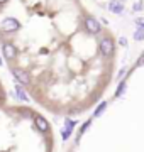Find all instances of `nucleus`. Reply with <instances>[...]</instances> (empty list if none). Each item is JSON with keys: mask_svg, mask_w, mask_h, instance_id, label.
I'll return each instance as SVG.
<instances>
[{"mask_svg": "<svg viewBox=\"0 0 144 152\" xmlns=\"http://www.w3.org/2000/svg\"><path fill=\"white\" fill-rule=\"evenodd\" d=\"M0 29L4 32H17L21 29V22L14 19V17H5L4 20L0 22Z\"/></svg>", "mask_w": 144, "mask_h": 152, "instance_id": "1", "label": "nucleus"}, {"mask_svg": "<svg viewBox=\"0 0 144 152\" xmlns=\"http://www.w3.org/2000/svg\"><path fill=\"white\" fill-rule=\"evenodd\" d=\"M12 75H14V78L17 80V83L22 85V86H26V85L31 83V76L27 75V71L21 69V68H14V69H12Z\"/></svg>", "mask_w": 144, "mask_h": 152, "instance_id": "2", "label": "nucleus"}, {"mask_svg": "<svg viewBox=\"0 0 144 152\" xmlns=\"http://www.w3.org/2000/svg\"><path fill=\"white\" fill-rule=\"evenodd\" d=\"M2 54L5 59H15L17 58V48L12 42H4L2 44Z\"/></svg>", "mask_w": 144, "mask_h": 152, "instance_id": "3", "label": "nucleus"}, {"mask_svg": "<svg viewBox=\"0 0 144 152\" xmlns=\"http://www.w3.org/2000/svg\"><path fill=\"white\" fill-rule=\"evenodd\" d=\"M85 29L88 31L90 34H98L100 32V24L95 17H87L85 19Z\"/></svg>", "mask_w": 144, "mask_h": 152, "instance_id": "4", "label": "nucleus"}, {"mask_svg": "<svg viewBox=\"0 0 144 152\" xmlns=\"http://www.w3.org/2000/svg\"><path fill=\"white\" fill-rule=\"evenodd\" d=\"M100 51H102V54L104 56H112V53H114V42H112V39L105 37L100 41Z\"/></svg>", "mask_w": 144, "mask_h": 152, "instance_id": "5", "label": "nucleus"}, {"mask_svg": "<svg viewBox=\"0 0 144 152\" xmlns=\"http://www.w3.org/2000/svg\"><path fill=\"white\" fill-rule=\"evenodd\" d=\"M34 125H36V129H37L39 132H43V134H46V132L49 130V124H48V120H46L43 115H34Z\"/></svg>", "mask_w": 144, "mask_h": 152, "instance_id": "6", "label": "nucleus"}, {"mask_svg": "<svg viewBox=\"0 0 144 152\" xmlns=\"http://www.w3.org/2000/svg\"><path fill=\"white\" fill-rule=\"evenodd\" d=\"M109 10L114 12V14H122L124 4H122V2H117V0H112L110 4H109Z\"/></svg>", "mask_w": 144, "mask_h": 152, "instance_id": "7", "label": "nucleus"}, {"mask_svg": "<svg viewBox=\"0 0 144 152\" xmlns=\"http://www.w3.org/2000/svg\"><path fill=\"white\" fill-rule=\"evenodd\" d=\"M73 129H75V122H73V120H66V125H65V129H63V132H61L63 139H68V137L71 135Z\"/></svg>", "mask_w": 144, "mask_h": 152, "instance_id": "8", "label": "nucleus"}, {"mask_svg": "<svg viewBox=\"0 0 144 152\" xmlns=\"http://www.w3.org/2000/svg\"><path fill=\"white\" fill-rule=\"evenodd\" d=\"M15 96L19 98V100H22V102H27V100H29L27 93L24 91L22 85H19V83H17V85H15Z\"/></svg>", "mask_w": 144, "mask_h": 152, "instance_id": "9", "label": "nucleus"}, {"mask_svg": "<svg viewBox=\"0 0 144 152\" xmlns=\"http://www.w3.org/2000/svg\"><path fill=\"white\" fill-rule=\"evenodd\" d=\"M134 39L136 41H143L144 39V26H139V29L134 32Z\"/></svg>", "mask_w": 144, "mask_h": 152, "instance_id": "10", "label": "nucleus"}, {"mask_svg": "<svg viewBox=\"0 0 144 152\" xmlns=\"http://www.w3.org/2000/svg\"><path fill=\"white\" fill-rule=\"evenodd\" d=\"M105 105L107 103H102L98 107V108H97V112H95V117H98V115H102V112H104V108H105Z\"/></svg>", "mask_w": 144, "mask_h": 152, "instance_id": "11", "label": "nucleus"}, {"mask_svg": "<svg viewBox=\"0 0 144 152\" xmlns=\"http://www.w3.org/2000/svg\"><path fill=\"white\" fill-rule=\"evenodd\" d=\"M143 9H144V5L141 2H139V4H134V10H143Z\"/></svg>", "mask_w": 144, "mask_h": 152, "instance_id": "12", "label": "nucleus"}, {"mask_svg": "<svg viewBox=\"0 0 144 152\" xmlns=\"http://www.w3.org/2000/svg\"><path fill=\"white\" fill-rule=\"evenodd\" d=\"M119 42H120L122 46H126V44H127V39H126V37H120V41H119Z\"/></svg>", "mask_w": 144, "mask_h": 152, "instance_id": "13", "label": "nucleus"}, {"mask_svg": "<svg viewBox=\"0 0 144 152\" xmlns=\"http://www.w3.org/2000/svg\"><path fill=\"white\" fill-rule=\"evenodd\" d=\"M7 0H0V5H4V4H5Z\"/></svg>", "mask_w": 144, "mask_h": 152, "instance_id": "14", "label": "nucleus"}, {"mask_svg": "<svg viewBox=\"0 0 144 152\" xmlns=\"http://www.w3.org/2000/svg\"><path fill=\"white\" fill-rule=\"evenodd\" d=\"M4 64V61H2V56H0V66Z\"/></svg>", "mask_w": 144, "mask_h": 152, "instance_id": "15", "label": "nucleus"}]
</instances>
